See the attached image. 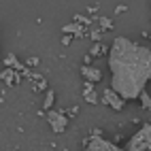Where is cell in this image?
Segmentation results:
<instances>
[{"label":"cell","instance_id":"obj_8","mask_svg":"<svg viewBox=\"0 0 151 151\" xmlns=\"http://www.w3.org/2000/svg\"><path fill=\"white\" fill-rule=\"evenodd\" d=\"M62 34H81V26L79 24H68L62 28Z\"/></svg>","mask_w":151,"mask_h":151},{"label":"cell","instance_id":"obj_2","mask_svg":"<svg viewBox=\"0 0 151 151\" xmlns=\"http://www.w3.org/2000/svg\"><path fill=\"white\" fill-rule=\"evenodd\" d=\"M128 151H145L151 149V124H143L136 132L128 138V143L124 145Z\"/></svg>","mask_w":151,"mask_h":151},{"label":"cell","instance_id":"obj_1","mask_svg":"<svg viewBox=\"0 0 151 151\" xmlns=\"http://www.w3.org/2000/svg\"><path fill=\"white\" fill-rule=\"evenodd\" d=\"M111 87L126 100H138L151 81V47L130 41L128 36L113 38L109 49Z\"/></svg>","mask_w":151,"mask_h":151},{"label":"cell","instance_id":"obj_5","mask_svg":"<svg viewBox=\"0 0 151 151\" xmlns=\"http://www.w3.org/2000/svg\"><path fill=\"white\" fill-rule=\"evenodd\" d=\"M102 102L109 104V106H113V111H124L126 98L119 94V92H115L113 87H106L104 92H102Z\"/></svg>","mask_w":151,"mask_h":151},{"label":"cell","instance_id":"obj_6","mask_svg":"<svg viewBox=\"0 0 151 151\" xmlns=\"http://www.w3.org/2000/svg\"><path fill=\"white\" fill-rule=\"evenodd\" d=\"M79 73H81V77L85 81H92V83H98L100 79H102V70L98 66H92V64H83L79 68Z\"/></svg>","mask_w":151,"mask_h":151},{"label":"cell","instance_id":"obj_9","mask_svg":"<svg viewBox=\"0 0 151 151\" xmlns=\"http://www.w3.org/2000/svg\"><path fill=\"white\" fill-rule=\"evenodd\" d=\"M140 106H143V109H151V96L147 94V92H143V94H140Z\"/></svg>","mask_w":151,"mask_h":151},{"label":"cell","instance_id":"obj_4","mask_svg":"<svg viewBox=\"0 0 151 151\" xmlns=\"http://www.w3.org/2000/svg\"><path fill=\"white\" fill-rule=\"evenodd\" d=\"M85 149H87V151H117V149H124V147H117L115 143H111V140L102 138V136H100V132H96V134L85 143Z\"/></svg>","mask_w":151,"mask_h":151},{"label":"cell","instance_id":"obj_3","mask_svg":"<svg viewBox=\"0 0 151 151\" xmlns=\"http://www.w3.org/2000/svg\"><path fill=\"white\" fill-rule=\"evenodd\" d=\"M43 115L47 117V122H49V126H51V130L55 134H62L64 130H66V126H68V117L62 113V111H51L49 109L47 113L43 111Z\"/></svg>","mask_w":151,"mask_h":151},{"label":"cell","instance_id":"obj_10","mask_svg":"<svg viewBox=\"0 0 151 151\" xmlns=\"http://www.w3.org/2000/svg\"><path fill=\"white\" fill-rule=\"evenodd\" d=\"M85 100H87V102H98V96L94 94V89H92V92H85Z\"/></svg>","mask_w":151,"mask_h":151},{"label":"cell","instance_id":"obj_7","mask_svg":"<svg viewBox=\"0 0 151 151\" xmlns=\"http://www.w3.org/2000/svg\"><path fill=\"white\" fill-rule=\"evenodd\" d=\"M53 100H55V92H53V89H47V94H45V100H43V111H49V109H51Z\"/></svg>","mask_w":151,"mask_h":151}]
</instances>
